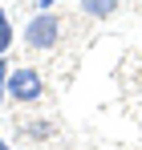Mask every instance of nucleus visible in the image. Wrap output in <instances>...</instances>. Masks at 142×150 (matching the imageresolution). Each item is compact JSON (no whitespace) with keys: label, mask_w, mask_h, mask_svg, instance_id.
<instances>
[{"label":"nucleus","mask_w":142,"mask_h":150,"mask_svg":"<svg viewBox=\"0 0 142 150\" xmlns=\"http://www.w3.org/2000/svg\"><path fill=\"white\" fill-rule=\"evenodd\" d=\"M57 41H61V16L57 12H37L24 25V45L28 49L45 53V49H57Z\"/></svg>","instance_id":"1"},{"label":"nucleus","mask_w":142,"mask_h":150,"mask_svg":"<svg viewBox=\"0 0 142 150\" xmlns=\"http://www.w3.org/2000/svg\"><path fill=\"white\" fill-rule=\"evenodd\" d=\"M41 93H45L41 73H37L33 65H12V73H8V98L28 105V101H41Z\"/></svg>","instance_id":"2"},{"label":"nucleus","mask_w":142,"mask_h":150,"mask_svg":"<svg viewBox=\"0 0 142 150\" xmlns=\"http://www.w3.org/2000/svg\"><path fill=\"white\" fill-rule=\"evenodd\" d=\"M77 8H81L85 16L102 21V16H114V12H118V0H77Z\"/></svg>","instance_id":"3"},{"label":"nucleus","mask_w":142,"mask_h":150,"mask_svg":"<svg viewBox=\"0 0 142 150\" xmlns=\"http://www.w3.org/2000/svg\"><path fill=\"white\" fill-rule=\"evenodd\" d=\"M8 45H12V25H8V12L0 8V57L8 53Z\"/></svg>","instance_id":"4"},{"label":"nucleus","mask_w":142,"mask_h":150,"mask_svg":"<svg viewBox=\"0 0 142 150\" xmlns=\"http://www.w3.org/2000/svg\"><path fill=\"white\" fill-rule=\"evenodd\" d=\"M24 134L37 138V142H45L49 134H53V122H28V126H24Z\"/></svg>","instance_id":"5"},{"label":"nucleus","mask_w":142,"mask_h":150,"mask_svg":"<svg viewBox=\"0 0 142 150\" xmlns=\"http://www.w3.org/2000/svg\"><path fill=\"white\" fill-rule=\"evenodd\" d=\"M8 73H12V65L0 57V98H8Z\"/></svg>","instance_id":"6"},{"label":"nucleus","mask_w":142,"mask_h":150,"mask_svg":"<svg viewBox=\"0 0 142 150\" xmlns=\"http://www.w3.org/2000/svg\"><path fill=\"white\" fill-rule=\"evenodd\" d=\"M53 4H57V0H37V8H41V12H53Z\"/></svg>","instance_id":"7"},{"label":"nucleus","mask_w":142,"mask_h":150,"mask_svg":"<svg viewBox=\"0 0 142 150\" xmlns=\"http://www.w3.org/2000/svg\"><path fill=\"white\" fill-rule=\"evenodd\" d=\"M0 150H8V146H4V142H0Z\"/></svg>","instance_id":"8"}]
</instances>
